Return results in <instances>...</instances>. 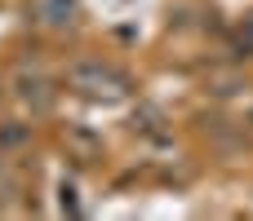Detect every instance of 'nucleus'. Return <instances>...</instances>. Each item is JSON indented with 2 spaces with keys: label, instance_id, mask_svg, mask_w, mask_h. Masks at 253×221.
<instances>
[{
  "label": "nucleus",
  "instance_id": "obj_1",
  "mask_svg": "<svg viewBox=\"0 0 253 221\" xmlns=\"http://www.w3.org/2000/svg\"><path fill=\"white\" fill-rule=\"evenodd\" d=\"M67 84L80 89V93H89V97H102V93H120L125 75L116 66H107V62H76L67 71Z\"/></svg>",
  "mask_w": 253,
  "mask_h": 221
},
{
  "label": "nucleus",
  "instance_id": "obj_2",
  "mask_svg": "<svg viewBox=\"0 0 253 221\" xmlns=\"http://www.w3.org/2000/svg\"><path fill=\"white\" fill-rule=\"evenodd\" d=\"M18 97H22L31 111H49V106H53L49 80H44V75H36V71H22V75H18Z\"/></svg>",
  "mask_w": 253,
  "mask_h": 221
},
{
  "label": "nucleus",
  "instance_id": "obj_3",
  "mask_svg": "<svg viewBox=\"0 0 253 221\" xmlns=\"http://www.w3.org/2000/svg\"><path fill=\"white\" fill-rule=\"evenodd\" d=\"M40 13H44V22H49V27H67V22H71V13H76V0H44V4H40Z\"/></svg>",
  "mask_w": 253,
  "mask_h": 221
},
{
  "label": "nucleus",
  "instance_id": "obj_4",
  "mask_svg": "<svg viewBox=\"0 0 253 221\" xmlns=\"http://www.w3.org/2000/svg\"><path fill=\"white\" fill-rule=\"evenodd\" d=\"M22 142H27V128L22 124H4L0 128V146H22Z\"/></svg>",
  "mask_w": 253,
  "mask_h": 221
},
{
  "label": "nucleus",
  "instance_id": "obj_5",
  "mask_svg": "<svg viewBox=\"0 0 253 221\" xmlns=\"http://www.w3.org/2000/svg\"><path fill=\"white\" fill-rule=\"evenodd\" d=\"M240 49H245V53H253V18H249V27L240 31Z\"/></svg>",
  "mask_w": 253,
  "mask_h": 221
}]
</instances>
